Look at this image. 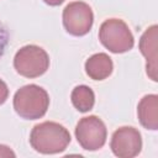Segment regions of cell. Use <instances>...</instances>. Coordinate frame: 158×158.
<instances>
[{"label": "cell", "mask_w": 158, "mask_h": 158, "mask_svg": "<svg viewBox=\"0 0 158 158\" xmlns=\"http://www.w3.org/2000/svg\"><path fill=\"white\" fill-rule=\"evenodd\" d=\"M70 142L69 131L58 122L44 121L33 126L30 135L32 148L42 154L63 152Z\"/></svg>", "instance_id": "cell-1"}, {"label": "cell", "mask_w": 158, "mask_h": 158, "mask_svg": "<svg viewBox=\"0 0 158 158\" xmlns=\"http://www.w3.org/2000/svg\"><path fill=\"white\" fill-rule=\"evenodd\" d=\"M48 106L49 96L47 91L36 84L25 85L14 95V109L20 117L26 120H37L43 117Z\"/></svg>", "instance_id": "cell-2"}, {"label": "cell", "mask_w": 158, "mask_h": 158, "mask_svg": "<svg viewBox=\"0 0 158 158\" xmlns=\"http://www.w3.org/2000/svg\"><path fill=\"white\" fill-rule=\"evenodd\" d=\"M101 44L112 53H125L135 44L133 36L125 21L120 19L105 20L99 30Z\"/></svg>", "instance_id": "cell-3"}, {"label": "cell", "mask_w": 158, "mask_h": 158, "mask_svg": "<svg viewBox=\"0 0 158 158\" xmlns=\"http://www.w3.org/2000/svg\"><path fill=\"white\" fill-rule=\"evenodd\" d=\"M49 57L47 52L36 46L27 44L21 47L14 57V68L25 78H37L47 72Z\"/></svg>", "instance_id": "cell-4"}, {"label": "cell", "mask_w": 158, "mask_h": 158, "mask_svg": "<svg viewBox=\"0 0 158 158\" xmlns=\"http://www.w3.org/2000/svg\"><path fill=\"white\" fill-rule=\"evenodd\" d=\"M107 130L101 118L90 115L79 120L75 126V137L81 148L86 151H98L106 142Z\"/></svg>", "instance_id": "cell-5"}, {"label": "cell", "mask_w": 158, "mask_h": 158, "mask_svg": "<svg viewBox=\"0 0 158 158\" xmlns=\"http://www.w3.org/2000/svg\"><path fill=\"white\" fill-rule=\"evenodd\" d=\"M94 14L91 7L83 1H73L63 10V26L73 36L86 35L93 26Z\"/></svg>", "instance_id": "cell-6"}, {"label": "cell", "mask_w": 158, "mask_h": 158, "mask_svg": "<svg viewBox=\"0 0 158 158\" xmlns=\"http://www.w3.org/2000/svg\"><path fill=\"white\" fill-rule=\"evenodd\" d=\"M110 147L112 153L118 158L136 157L142 149V137L137 128L123 126L117 128L111 137Z\"/></svg>", "instance_id": "cell-7"}, {"label": "cell", "mask_w": 158, "mask_h": 158, "mask_svg": "<svg viewBox=\"0 0 158 158\" xmlns=\"http://www.w3.org/2000/svg\"><path fill=\"white\" fill-rule=\"evenodd\" d=\"M157 25L148 27L139 40V51L146 58L147 75L157 81Z\"/></svg>", "instance_id": "cell-8"}, {"label": "cell", "mask_w": 158, "mask_h": 158, "mask_svg": "<svg viewBox=\"0 0 158 158\" xmlns=\"http://www.w3.org/2000/svg\"><path fill=\"white\" fill-rule=\"evenodd\" d=\"M137 115L144 128L156 131L158 128V96L156 94L144 95L138 102Z\"/></svg>", "instance_id": "cell-9"}, {"label": "cell", "mask_w": 158, "mask_h": 158, "mask_svg": "<svg viewBox=\"0 0 158 158\" xmlns=\"http://www.w3.org/2000/svg\"><path fill=\"white\" fill-rule=\"evenodd\" d=\"M112 60L106 53H96L85 62V72L94 80H104L112 73Z\"/></svg>", "instance_id": "cell-10"}, {"label": "cell", "mask_w": 158, "mask_h": 158, "mask_svg": "<svg viewBox=\"0 0 158 158\" xmlns=\"http://www.w3.org/2000/svg\"><path fill=\"white\" fill-rule=\"evenodd\" d=\"M72 104L79 112H88L93 109L95 102L94 91L86 85H78L73 89L72 95Z\"/></svg>", "instance_id": "cell-11"}, {"label": "cell", "mask_w": 158, "mask_h": 158, "mask_svg": "<svg viewBox=\"0 0 158 158\" xmlns=\"http://www.w3.org/2000/svg\"><path fill=\"white\" fill-rule=\"evenodd\" d=\"M7 42H9V32L5 27V25L0 21V57L4 54Z\"/></svg>", "instance_id": "cell-12"}, {"label": "cell", "mask_w": 158, "mask_h": 158, "mask_svg": "<svg viewBox=\"0 0 158 158\" xmlns=\"http://www.w3.org/2000/svg\"><path fill=\"white\" fill-rule=\"evenodd\" d=\"M9 96V89L4 80L0 79V105H2Z\"/></svg>", "instance_id": "cell-13"}, {"label": "cell", "mask_w": 158, "mask_h": 158, "mask_svg": "<svg viewBox=\"0 0 158 158\" xmlns=\"http://www.w3.org/2000/svg\"><path fill=\"white\" fill-rule=\"evenodd\" d=\"M0 157H6V158H14L15 157V153L7 147V146H4V144H0Z\"/></svg>", "instance_id": "cell-14"}, {"label": "cell", "mask_w": 158, "mask_h": 158, "mask_svg": "<svg viewBox=\"0 0 158 158\" xmlns=\"http://www.w3.org/2000/svg\"><path fill=\"white\" fill-rule=\"evenodd\" d=\"M47 5H49V6H58V5H60L64 0H43Z\"/></svg>", "instance_id": "cell-15"}]
</instances>
